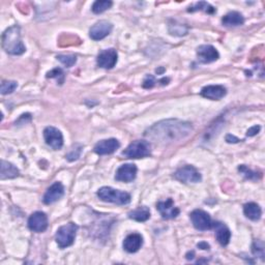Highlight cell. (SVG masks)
Returning a JSON list of instances; mask_svg holds the SVG:
<instances>
[{
    "instance_id": "obj_1",
    "label": "cell",
    "mask_w": 265,
    "mask_h": 265,
    "mask_svg": "<svg viewBox=\"0 0 265 265\" xmlns=\"http://www.w3.org/2000/svg\"><path fill=\"white\" fill-rule=\"evenodd\" d=\"M193 132V125L188 121L179 119H166L158 121L145 131V137L157 145H168L189 136Z\"/></svg>"
},
{
    "instance_id": "obj_2",
    "label": "cell",
    "mask_w": 265,
    "mask_h": 265,
    "mask_svg": "<svg viewBox=\"0 0 265 265\" xmlns=\"http://www.w3.org/2000/svg\"><path fill=\"white\" fill-rule=\"evenodd\" d=\"M2 47L10 55H21L26 51L23 41L21 39L19 26H12L4 31L2 35Z\"/></svg>"
},
{
    "instance_id": "obj_3",
    "label": "cell",
    "mask_w": 265,
    "mask_h": 265,
    "mask_svg": "<svg viewBox=\"0 0 265 265\" xmlns=\"http://www.w3.org/2000/svg\"><path fill=\"white\" fill-rule=\"evenodd\" d=\"M98 197L104 202L125 205L131 202V195L110 187H103L98 190Z\"/></svg>"
},
{
    "instance_id": "obj_4",
    "label": "cell",
    "mask_w": 265,
    "mask_h": 265,
    "mask_svg": "<svg viewBox=\"0 0 265 265\" xmlns=\"http://www.w3.org/2000/svg\"><path fill=\"white\" fill-rule=\"evenodd\" d=\"M78 226L75 223H69L67 225L61 226L56 232V242L60 249H66L71 247L75 241Z\"/></svg>"
},
{
    "instance_id": "obj_5",
    "label": "cell",
    "mask_w": 265,
    "mask_h": 265,
    "mask_svg": "<svg viewBox=\"0 0 265 265\" xmlns=\"http://www.w3.org/2000/svg\"><path fill=\"white\" fill-rule=\"evenodd\" d=\"M151 144L144 140L133 142L122 151V155L128 158H142L151 155Z\"/></svg>"
},
{
    "instance_id": "obj_6",
    "label": "cell",
    "mask_w": 265,
    "mask_h": 265,
    "mask_svg": "<svg viewBox=\"0 0 265 265\" xmlns=\"http://www.w3.org/2000/svg\"><path fill=\"white\" fill-rule=\"evenodd\" d=\"M174 178L184 184H196L201 182V179H202L197 169L190 165L179 168L174 173Z\"/></svg>"
},
{
    "instance_id": "obj_7",
    "label": "cell",
    "mask_w": 265,
    "mask_h": 265,
    "mask_svg": "<svg viewBox=\"0 0 265 265\" xmlns=\"http://www.w3.org/2000/svg\"><path fill=\"white\" fill-rule=\"evenodd\" d=\"M189 217H190V221H192L194 227L197 230L205 231V230H209L213 228L214 223L213 221H211L210 216L207 213H205L204 210L196 209L189 215Z\"/></svg>"
},
{
    "instance_id": "obj_8",
    "label": "cell",
    "mask_w": 265,
    "mask_h": 265,
    "mask_svg": "<svg viewBox=\"0 0 265 265\" xmlns=\"http://www.w3.org/2000/svg\"><path fill=\"white\" fill-rule=\"evenodd\" d=\"M44 138L46 143L53 150L59 151L63 146V136L61 132L54 126H48L44 130Z\"/></svg>"
},
{
    "instance_id": "obj_9",
    "label": "cell",
    "mask_w": 265,
    "mask_h": 265,
    "mask_svg": "<svg viewBox=\"0 0 265 265\" xmlns=\"http://www.w3.org/2000/svg\"><path fill=\"white\" fill-rule=\"evenodd\" d=\"M113 29V25L108 21H99L89 29V37L93 40H101L108 37Z\"/></svg>"
},
{
    "instance_id": "obj_10",
    "label": "cell",
    "mask_w": 265,
    "mask_h": 265,
    "mask_svg": "<svg viewBox=\"0 0 265 265\" xmlns=\"http://www.w3.org/2000/svg\"><path fill=\"white\" fill-rule=\"evenodd\" d=\"M28 227L31 231L41 233L48 228V218L43 211H36L28 219Z\"/></svg>"
},
{
    "instance_id": "obj_11",
    "label": "cell",
    "mask_w": 265,
    "mask_h": 265,
    "mask_svg": "<svg viewBox=\"0 0 265 265\" xmlns=\"http://www.w3.org/2000/svg\"><path fill=\"white\" fill-rule=\"evenodd\" d=\"M117 58L118 55L115 49H107L102 51L98 55L97 62L100 68L110 70L113 69L116 63H117Z\"/></svg>"
},
{
    "instance_id": "obj_12",
    "label": "cell",
    "mask_w": 265,
    "mask_h": 265,
    "mask_svg": "<svg viewBox=\"0 0 265 265\" xmlns=\"http://www.w3.org/2000/svg\"><path fill=\"white\" fill-rule=\"evenodd\" d=\"M156 209L160 211L162 218L165 220L175 219L180 213L179 208L174 205V202L171 198L167 199L166 201H161V202H158L156 204Z\"/></svg>"
},
{
    "instance_id": "obj_13",
    "label": "cell",
    "mask_w": 265,
    "mask_h": 265,
    "mask_svg": "<svg viewBox=\"0 0 265 265\" xmlns=\"http://www.w3.org/2000/svg\"><path fill=\"white\" fill-rule=\"evenodd\" d=\"M197 56L200 62L210 63L219 59L218 50L210 45H202L197 48Z\"/></svg>"
},
{
    "instance_id": "obj_14",
    "label": "cell",
    "mask_w": 265,
    "mask_h": 265,
    "mask_svg": "<svg viewBox=\"0 0 265 265\" xmlns=\"http://www.w3.org/2000/svg\"><path fill=\"white\" fill-rule=\"evenodd\" d=\"M137 176V167L134 164H124L120 166L115 174V179L117 182L130 183Z\"/></svg>"
},
{
    "instance_id": "obj_15",
    "label": "cell",
    "mask_w": 265,
    "mask_h": 265,
    "mask_svg": "<svg viewBox=\"0 0 265 265\" xmlns=\"http://www.w3.org/2000/svg\"><path fill=\"white\" fill-rule=\"evenodd\" d=\"M120 143L118 140L111 138V139L102 140L97 145L94 146V152L98 153L99 155H105V154H111L114 151H116L119 148Z\"/></svg>"
},
{
    "instance_id": "obj_16",
    "label": "cell",
    "mask_w": 265,
    "mask_h": 265,
    "mask_svg": "<svg viewBox=\"0 0 265 265\" xmlns=\"http://www.w3.org/2000/svg\"><path fill=\"white\" fill-rule=\"evenodd\" d=\"M63 195H65V187L62 186L61 183L56 182L53 184L48 189L46 194L44 195L43 201L45 204H52L58 201Z\"/></svg>"
},
{
    "instance_id": "obj_17",
    "label": "cell",
    "mask_w": 265,
    "mask_h": 265,
    "mask_svg": "<svg viewBox=\"0 0 265 265\" xmlns=\"http://www.w3.org/2000/svg\"><path fill=\"white\" fill-rule=\"evenodd\" d=\"M226 88L222 85H208L203 87L200 92V94L202 95L203 98L213 101H219L223 99L226 95Z\"/></svg>"
},
{
    "instance_id": "obj_18",
    "label": "cell",
    "mask_w": 265,
    "mask_h": 265,
    "mask_svg": "<svg viewBox=\"0 0 265 265\" xmlns=\"http://www.w3.org/2000/svg\"><path fill=\"white\" fill-rule=\"evenodd\" d=\"M143 245V237L138 234V233H133L125 237L123 241V249L128 253H136L141 249Z\"/></svg>"
},
{
    "instance_id": "obj_19",
    "label": "cell",
    "mask_w": 265,
    "mask_h": 265,
    "mask_svg": "<svg viewBox=\"0 0 265 265\" xmlns=\"http://www.w3.org/2000/svg\"><path fill=\"white\" fill-rule=\"evenodd\" d=\"M213 227L216 230V237H217V240L219 241L220 245L223 247H226L230 241V238H231V232H230L229 228L221 222L214 223Z\"/></svg>"
},
{
    "instance_id": "obj_20",
    "label": "cell",
    "mask_w": 265,
    "mask_h": 265,
    "mask_svg": "<svg viewBox=\"0 0 265 265\" xmlns=\"http://www.w3.org/2000/svg\"><path fill=\"white\" fill-rule=\"evenodd\" d=\"M222 23L227 27H236L245 23V18L238 12H230L222 19Z\"/></svg>"
},
{
    "instance_id": "obj_21",
    "label": "cell",
    "mask_w": 265,
    "mask_h": 265,
    "mask_svg": "<svg viewBox=\"0 0 265 265\" xmlns=\"http://www.w3.org/2000/svg\"><path fill=\"white\" fill-rule=\"evenodd\" d=\"M1 170H0V179H12L19 176L20 172L18 168L6 161H1Z\"/></svg>"
},
{
    "instance_id": "obj_22",
    "label": "cell",
    "mask_w": 265,
    "mask_h": 265,
    "mask_svg": "<svg viewBox=\"0 0 265 265\" xmlns=\"http://www.w3.org/2000/svg\"><path fill=\"white\" fill-rule=\"evenodd\" d=\"M243 213H245V216L248 219L252 221H259L262 215V210L257 203L250 202L243 206Z\"/></svg>"
},
{
    "instance_id": "obj_23",
    "label": "cell",
    "mask_w": 265,
    "mask_h": 265,
    "mask_svg": "<svg viewBox=\"0 0 265 265\" xmlns=\"http://www.w3.org/2000/svg\"><path fill=\"white\" fill-rule=\"evenodd\" d=\"M129 218L137 222H145L151 218V210L146 206L138 207L137 209L131 211L129 214Z\"/></svg>"
},
{
    "instance_id": "obj_24",
    "label": "cell",
    "mask_w": 265,
    "mask_h": 265,
    "mask_svg": "<svg viewBox=\"0 0 265 265\" xmlns=\"http://www.w3.org/2000/svg\"><path fill=\"white\" fill-rule=\"evenodd\" d=\"M197 10H204V12H206L207 14L216 13V8L214 6H211L209 3L204 2V1H200V2H197L196 4H194L193 6H189L188 9V12L194 13V12H197Z\"/></svg>"
},
{
    "instance_id": "obj_25",
    "label": "cell",
    "mask_w": 265,
    "mask_h": 265,
    "mask_svg": "<svg viewBox=\"0 0 265 265\" xmlns=\"http://www.w3.org/2000/svg\"><path fill=\"white\" fill-rule=\"evenodd\" d=\"M112 1H108V0H98V1H95L93 4H92V12L94 14H102L104 12H106V10L109 9L111 6H112Z\"/></svg>"
},
{
    "instance_id": "obj_26",
    "label": "cell",
    "mask_w": 265,
    "mask_h": 265,
    "mask_svg": "<svg viewBox=\"0 0 265 265\" xmlns=\"http://www.w3.org/2000/svg\"><path fill=\"white\" fill-rule=\"evenodd\" d=\"M169 33H170L172 36H177V37H183L188 34V27L183 25V24H178L176 22L172 23L169 25Z\"/></svg>"
},
{
    "instance_id": "obj_27",
    "label": "cell",
    "mask_w": 265,
    "mask_h": 265,
    "mask_svg": "<svg viewBox=\"0 0 265 265\" xmlns=\"http://www.w3.org/2000/svg\"><path fill=\"white\" fill-rule=\"evenodd\" d=\"M264 242L262 240H259V239H256L255 241H254L253 246H252V252L254 255H255L256 257H259L261 260L264 259Z\"/></svg>"
},
{
    "instance_id": "obj_28",
    "label": "cell",
    "mask_w": 265,
    "mask_h": 265,
    "mask_svg": "<svg viewBox=\"0 0 265 265\" xmlns=\"http://www.w3.org/2000/svg\"><path fill=\"white\" fill-rule=\"evenodd\" d=\"M238 171L240 173L243 174V176H245L246 178L250 179V180H257L260 178V174L255 172V171H252L250 168H248L247 166L245 165H241L238 167Z\"/></svg>"
},
{
    "instance_id": "obj_29",
    "label": "cell",
    "mask_w": 265,
    "mask_h": 265,
    "mask_svg": "<svg viewBox=\"0 0 265 265\" xmlns=\"http://www.w3.org/2000/svg\"><path fill=\"white\" fill-rule=\"evenodd\" d=\"M18 84L16 81H2L1 83V93L9 94L16 90Z\"/></svg>"
},
{
    "instance_id": "obj_30",
    "label": "cell",
    "mask_w": 265,
    "mask_h": 265,
    "mask_svg": "<svg viewBox=\"0 0 265 265\" xmlns=\"http://www.w3.org/2000/svg\"><path fill=\"white\" fill-rule=\"evenodd\" d=\"M47 78H55L59 84L65 82V73L61 69H54L47 73Z\"/></svg>"
},
{
    "instance_id": "obj_31",
    "label": "cell",
    "mask_w": 265,
    "mask_h": 265,
    "mask_svg": "<svg viewBox=\"0 0 265 265\" xmlns=\"http://www.w3.org/2000/svg\"><path fill=\"white\" fill-rule=\"evenodd\" d=\"M57 59L67 68H72L77 62V57L75 55H58Z\"/></svg>"
},
{
    "instance_id": "obj_32",
    "label": "cell",
    "mask_w": 265,
    "mask_h": 265,
    "mask_svg": "<svg viewBox=\"0 0 265 265\" xmlns=\"http://www.w3.org/2000/svg\"><path fill=\"white\" fill-rule=\"evenodd\" d=\"M82 150H83V147H82L81 145H76L75 147L72 148V151L68 153L67 158H68L69 161H71V162L78 160V158H79L80 155H81Z\"/></svg>"
},
{
    "instance_id": "obj_33",
    "label": "cell",
    "mask_w": 265,
    "mask_h": 265,
    "mask_svg": "<svg viewBox=\"0 0 265 265\" xmlns=\"http://www.w3.org/2000/svg\"><path fill=\"white\" fill-rule=\"evenodd\" d=\"M156 84V80L153 76L151 75H147L146 78L144 79L143 81V87L144 88H152L154 85Z\"/></svg>"
},
{
    "instance_id": "obj_34",
    "label": "cell",
    "mask_w": 265,
    "mask_h": 265,
    "mask_svg": "<svg viewBox=\"0 0 265 265\" xmlns=\"http://www.w3.org/2000/svg\"><path fill=\"white\" fill-rule=\"evenodd\" d=\"M31 121V115L30 114H23L21 115V117L16 121V124H24L26 122H29Z\"/></svg>"
},
{
    "instance_id": "obj_35",
    "label": "cell",
    "mask_w": 265,
    "mask_h": 265,
    "mask_svg": "<svg viewBox=\"0 0 265 265\" xmlns=\"http://www.w3.org/2000/svg\"><path fill=\"white\" fill-rule=\"evenodd\" d=\"M260 130H261V128H260L259 125H254V126H252L251 129L248 130V132H247V136H248V137H253V136H255V135H257V134L260 132Z\"/></svg>"
},
{
    "instance_id": "obj_36",
    "label": "cell",
    "mask_w": 265,
    "mask_h": 265,
    "mask_svg": "<svg viewBox=\"0 0 265 265\" xmlns=\"http://www.w3.org/2000/svg\"><path fill=\"white\" fill-rule=\"evenodd\" d=\"M226 141H227L228 143H238L240 140L238 139V138H236L235 136L227 135V137H226Z\"/></svg>"
},
{
    "instance_id": "obj_37",
    "label": "cell",
    "mask_w": 265,
    "mask_h": 265,
    "mask_svg": "<svg viewBox=\"0 0 265 265\" xmlns=\"http://www.w3.org/2000/svg\"><path fill=\"white\" fill-rule=\"evenodd\" d=\"M198 248L201 250H209V245L207 242H200L198 243Z\"/></svg>"
}]
</instances>
